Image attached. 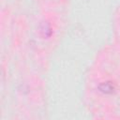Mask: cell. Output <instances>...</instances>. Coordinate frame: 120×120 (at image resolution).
Segmentation results:
<instances>
[{
    "instance_id": "6da1fadb",
    "label": "cell",
    "mask_w": 120,
    "mask_h": 120,
    "mask_svg": "<svg viewBox=\"0 0 120 120\" xmlns=\"http://www.w3.org/2000/svg\"><path fill=\"white\" fill-rule=\"evenodd\" d=\"M38 31H39V34L40 36L43 38H48L52 36V27L50 25V23L46 21L44 22H41L39 26H38Z\"/></svg>"
},
{
    "instance_id": "7a4b0ae2",
    "label": "cell",
    "mask_w": 120,
    "mask_h": 120,
    "mask_svg": "<svg viewBox=\"0 0 120 120\" xmlns=\"http://www.w3.org/2000/svg\"><path fill=\"white\" fill-rule=\"evenodd\" d=\"M98 90L101 92V93H104V94H112L115 90V87L114 85L111 82H101L98 86Z\"/></svg>"
}]
</instances>
